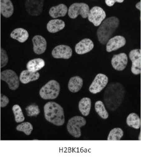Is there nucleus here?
I'll list each match as a JSON object with an SVG mask.
<instances>
[{
	"instance_id": "obj_17",
	"label": "nucleus",
	"mask_w": 141,
	"mask_h": 159,
	"mask_svg": "<svg viewBox=\"0 0 141 159\" xmlns=\"http://www.w3.org/2000/svg\"><path fill=\"white\" fill-rule=\"evenodd\" d=\"M40 74L38 72H31L28 70H25L21 72L19 79L22 84H26L31 82L37 80Z\"/></svg>"
},
{
	"instance_id": "obj_25",
	"label": "nucleus",
	"mask_w": 141,
	"mask_h": 159,
	"mask_svg": "<svg viewBox=\"0 0 141 159\" xmlns=\"http://www.w3.org/2000/svg\"><path fill=\"white\" fill-rule=\"evenodd\" d=\"M95 109L98 115L102 119H106L109 117V114L105 109V107L102 101H97L95 104Z\"/></svg>"
},
{
	"instance_id": "obj_21",
	"label": "nucleus",
	"mask_w": 141,
	"mask_h": 159,
	"mask_svg": "<svg viewBox=\"0 0 141 159\" xmlns=\"http://www.w3.org/2000/svg\"><path fill=\"white\" fill-rule=\"evenodd\" d=\"M83 85V80L80 76H74L70 78L68 88L72 93H77L81 89Z\"/></svg>"
},
{
	"instance_id": "obj_6",
	"label": "nucleus",
	"mask_w": 141,
	"mask_h": 159,
	"mask_svg": "<svg viewBox=\"0 0 141 159\" xmlns=\"http://www.w3.org/2000/svg\"><path fill=\"white\" fill-rule=\"evenodd\" d=\"M1 80L8 84L10 89L16 90L19 87L20 79L16 73L12 70H5L1 72Z\"/></svg>"
},
{
	"instance_id": "obj_12",
	"label": "nucleus",
	"mask_w": 141,
	"mask_h": 159,
	"mask_svg": "<svg viewBox=\"0 0 141 159\" xmlns=\"http://www.w3.org/2000/svg\"><path fill=\"white\" fill-rule=\"evenodd\" d=\"M127 61H128V59H127V55L125 53H121V54L113 56L111 63L113 68L115 70L122 71L125 69Z\"/></svg>"
},
{
	"instance_id": "obj_5",
	"label": "nucleus",
	"mask_w": 141,
	"mask_h": 159,
	"mask_svg": "<svg viewBox=\"0 0 141 159\" xmlns=\"http://www.w3.org/2000/svg\"><path fill=\"white\" fill-rule=\"evenodd\" d=\"M89 6L84 3H75L72 4L68 10V15L72 19H75L80 15L83 18L88 16Z\"/></svg>"
},
{
	"instance_id": "obj_28",
	"label": "nucleus",
	"mask_w": 141,
	"mask_h": 159,
	"mask_svg": "<svg viewBox=\"0 0 141 159\" xmlns=\"http://www.w3.org/2000/svg\"><path fill=\"white\" fill-rule=\"evenodd\" d=\"M16 130L23 132L26 135H30L33 130V126L29 122H24L18 125L16 127Z\"/></svg>"
},
{
	"instance_id": "obj_11",
	"label": "nucleus",
	"mask_w": 141,
	"mask_h": 159,
	"mask_svg": "<svg viewBox=\"0 0 141 159\" xmlns=\"http://www.w3.org/2000/svg\"><path fill=\"white\" fill-rule=\"evenodd\" d=\"M73 51L71 47L67 45H59L56 46L52 52V56L56 59H68L71 57Z\"/></svg>"
},
{
	"instance_id": "obj_22",
	"label": "nucleus",
	"mask_w": 141,
	"mask_h": 159,
	"mask_svg": "<svg viewBox=\"0 0 141 159\" xmlns=\"http://www.w3.org/2000/svg\"><path fill=\"white\" fill-rule=\"evenodd\" d=\"M45 65V62L41 58H35L31 59L27 63V69L31 72H37L43 69Z\"/></svg>"
},
{
	"instance_id": "obj_26",
	"label": "nucleus",
	"mask_w": 141,
	"mask_h": 159,
	"mask_svg": "<svg viewBox=\"0 0 141 159\" xmlns=\"http://www.w3.org/2000/svg\"><path fill=\"white\" fill-rule=\"evenodd\" d=\"M124 135L123 130L120 128H115L110 130L108 136V140H120Z\"/></svg>"
},
{
	"instance_id": "obj_14",
	"label": "nucleus",
	"mask_w": 141,
	"mask_h": 159,
	"mask_svg": "<svg viewBox=\"0 0 141 159\" xmlns=\"http://www.w3.org/2000/svg\"><path fill=\"white\" fill-rule=\"evenodd\" d=\"M33 52L36 54H42L46 50V41L41 35H35L32 39Z\"/></svg>"
},
{
	"instance_id": "obj_1",
	"label": "nucleus",
	"mask_w": 141,
	"mask_h": 159,
	"mask_svg": "<svg viewBox=\"0 0 141 159\" xmlns=\"http://www.w3.org/2000/svg\"><path fill=\"white\" fill-rule=\"evenodd\" d=\"M119 24V19L115 16L109 17L104 20L99 25L97 31L99 42L102 44L107 43L114 32L118 28Z\"/></svg>"
},
{
	"instance_id": "obj_30",
	"label": "nucleus",
	"mask_w": 141,
	"mask_h": 159,
	"mask_svg": "<svg viewBox=\"0 0 141 159\" xmlns=\"http://www.w3.org/2000/svg\"><path fill=\"white\" fill-rule=\"evenodd\" d=\"M9 61V57L6 51L3 48L0 50V67L3 68L7 65Z\"/></svg>"
},
{
	"instance_id": "obj_18",
	"label": "nucleus",
	"mask_w": 141,
	"mask_h": 159,
	"mask_svg": "<svg viewBox=\"0 0 141 159\" xmlns=\"http://www.w3.org/2000/svg\"><path fill=\"white\" fill-rule=\"evenodd\" d=\"M65 24L63 20H62L54 19L51 20H50L49 23L47 24L46 28L47 30L50 33L54 34V33L62 30L65 28Z\"/></svg>"
},
{
	"instance_id": "obj_33",
	"label": "nucleus",
	"mask_w": 141,
	"mask_h": 159,
	"mask_svg": "<svg viewBox=\"0 0 141 159\" xmlns=\"http://www.w3.org/2000/svg\"><path fill=\"white\" fill-rule=\"evenodd\" d=\"M124 1H116V2H120V3H121V2H123Z\"/></svg>"
},
{
	"instance_id": "obj_31",
	"label": "nucleus",
	"mask_w": 141,
	"mask_h": 159,
	"mask_svg": "<svg viewBox=\"0 0 141 159\" xmlns=\"http://www.w3.org/2000/svg\"><path fill=\"white\" fill-rule=\"evenodd\" d=\"M9 98L4 95H2L1 100H0V107L2 108H4L9 104Z\"/></svg>"
},
{
	"instance_id": "obj_7",
	"label": "nucleus",
	"mask_w": 141,
	"mask_h": 159,
	"mask_svg": "<svg viewBox=\"0 0 141 159\" xmlns=\"http://www.w3.org/2000/svg\"><path fill=\"white\" fill-rule=\"evenodd\" d=\"M106 18L105 11L100 7H93L90 10L88 20L95 26H99Z\"/></svg>"
},
{
	"instance_id": "obj_20",
	"label": "nucleus",
	"mask_w": 141,
	"mask_h": 159,
	"mask_svg": "<svg viewBox=\"0 0 141 159\" xmlns=\"http://www.w3.org/2000/svg\"><path fill=\"white\" fill-rule=\"evenodd\" d=\"M11 37L22 43L28 40L29 37V34L25 29L16 28L11 32Z\"/></svg>"
},
{
	"instance_id": "obj_32",
	"label": "nucleus",
	"mask_w": 141,
	"mask_h": 159,
	"mask_svg": "<svg viewBox=\"0 0 141 159\" xmlns=\"http://www.w3.org/2000/svg\"><path fill=\"white\" fill-rule=\"evenodd\" d=\"M105 3L108 6L112 7V5H114V4L116 3V1H114V0H106Z\"/></svg>"
},
{
	"instance_id": "obj_8",
	"label": "nucleus",
	"mask_w": 141,
	"mask_h": 159,
	"mask_svg": "<svg viewBox=\"0 0 141 159\" xmlns=\"http://www.w3.org/2000/svg\"><path fill=\"white\" fill-rule=\"evenodd\" d=\"M109 79L103 74H98L90 85L89 91L93 94H96L101 91L108 84Z\"/></svg>"
},
{
	"instance_id": "obj_23",
	"label": "nucleus",
	"mask_w": 141,
	"mask_h": 159,
	"mask_svg": "<svg viewBox=\"0 0 141 159\" xmlns=\"http://www.w3.org/2000/svg\"><path fill=\"white\" fill-rule=\"evenodd\" d=\"M91 104L90 98L88 97L82 98L78 104V108L80 113L84 116H88L91 110Z\"/></svg>"
},
{
	"instance_id": "obj_3",
	"label": "nucleus",
	"mask_w": 141,
	"mask_h": 159,
	"mask_svg": "<svg viewBox=\"0 0 141 159\" xmlns=\"http://www.w3.org/2000/svg\"><path fill=\"white\" fill-rule=\"evenodd\" d=\"M60 85L56 80H50L47 82L40 89L39 95L45 100L56 98L59 93Z\"/></svg>"
},
{
	"instance_id": "obj_4",
	"label": "nucleus",
	"mask_w": 141,
	"mask_h": 159,
	"mask_svg": "<svg viewBox=\"0 0 141 159\" xmlns=\"http://www.w3.org/2000/svg\"><path fill=\"white\" fill-rule=\"evenodd\" d=\"M86 124V119L81 116H75L71 118L67 125L69 133L75 138L81 136L80 128Z\"/></svg>"
},
{
	"instance_id": "obj_16",
	"label": "nucleus",
	"mask_w": 141,
	"mask_h": 159,
	"mask_svg": "<svg viewBox=\"0 0 141 159\" xmlns=\"http://www.w3.org/2000/svg\"><path fill=\"white\" fill-rule=\"evenodd\" d=\"M14 12V6L10 0H0V13L5 18L11 17Z\"/></svg>"
},
{
	"instance_id": "obj_9",
	"label": "nucleus",
	"mask_w": 141,
	"mask_h": 159,
	"mask_svg": "<svg viewBox=\"0 0 141 159\" xmlns=\"http://www.w3.org/2000/svg\"><path fill=\"white\" fill-rule=\"evenodd\" d=\"M25 7L31 16H39L41 14L43 8V1L38 0H27L25 3Z\"/></svg>"
},
{
	"instance_id": "obj_29",
	"label": "nucleus",
	"mask_w": 141,
	"mask_h": 159,
	"mask_svg": "<svg viewBox=\"0 0 141 159\" xmlns=\"http://www.w3.org/2000/svg\"><path fill=\"white\" fill-rule=\"evenodd\" d=\"M27 115L29 117H36L40 113V110L37 105L31 104L26 108Z\"/></svg>"
},
{
	"instance_id": "obj_19",
	"label": "nucleus",
	"mask_w": 141,
	"mask_h": 159,
	"mask_svg": "<svg viewBox=\"0 0 141 159\" xmlns=\"http://www.w3.org/2000/svg\"><path fill=\"white\" fill-rule=\"evenodd\" d=\"M68 12L67 6L64 4H59L57 6L52 7L49 11V15L53 18L65 16Z\"/></svg>"
},
{
	"instance_id": "obj_10",
	"label": "nucleus",
	"mask_w": 141,
	"mask_h": 159,
	"mask_svg": "<svg viewBox=\"0 0 141 159\" xmlns=\"http://www.w3.org/2000/svg\"><path fill=\"white\" fill-rule=\"evenodd\" d=\"M129 58L132 61V73L138 75L141 70V52L139 49L133 50L129 52Z\"/></svg>"
},
{
	"instance_id": "obj_15",
	"label": "nucleus",
	"mask_w": 141,
	"mask_h": 159,
	"mask_svg": "<svg viewBox=\"0 0 141 159\" xmlns=\"http://www.w3.org/2000/svg\"><path fill=\"white\" fill-rule=\"evenodd\" d=\"M94 47L93 41L90 39H84L75 46V52L78 54H84L90 52Z\"/></svg>"
},
{
	"instance_id": "obj_2",
	"label": "nucleus",
	"mask_w": 141,
	"mask_h": 159,
	"mask_svg": "<svg viewBox=\"0 0 141 159\" xmlns=\"http://www.w3.org/2000/svg\"><path fill=\"white\" fill-rule=\"evenodd\" d=\"M46 120L56 126H62L65 123L63 108L54 102H47L44 107Z\"/></svg>"
},
{
	"instance_id": "obj_13",
	"label": "nucleus",
	"mask_w": 141,
	"mask_h": 159,
	"mask_svg": "<svg viewBox=\"0 0 141 159\" xmlns=\"http://www.w3.org/2000/svg\"><path fill=\"white\" fill-rule=\"evenodd\" d=\"M125 43L126 40L124 37L117 35L109 40V41L106 43V50L108 52L115 51L123 47L124 46H125Z\"/></svg>"
},
{
	"instance_id": "obj_24",
	"label": "nucleus",
	"mask_w": 141,
	"mask_h": 159,
	"mask_svg": "<svg viewBox=\"0 0 141 159\" xmlns=\"http://www.w3.org/2000/svg\"><path fill=\"white\" fill-rule=\"evenodd\" d=\"M127 125L132 128L139 129L140 127V119L139 116L135 113L130 114L127 117Z\"/></svg>"
},
{
	"instance_id": "obj_27",
	"label": "nucleus",
	"mask_w": 141,
	"mask_h": 159,
	"mask_svg": "<svg viewBox=\"0 0 141 159\" xmlns=\"http://www.w3.org/2000/svg\"><path fill=\"white\" fill-rule=\"evenodd\" d=\"M12 111L15 115V119L16 123L23 122L25 119L22 110L20 106L18 104H15L12 107Z\"/></svg>"
}]
</instances>
